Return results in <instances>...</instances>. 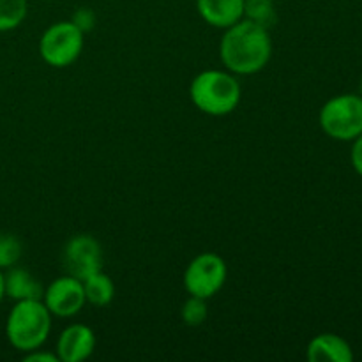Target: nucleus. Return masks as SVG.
Masks as SVG:
<instances>
[{
	"mask_svg": "<svg viewBox=\"0 0 362 362\" xmlns=\"http://www.w3.org/2000/svg\"><path fill=\"white\" fill-rule=\"evenodd\" d=\"M272 57V39L264 25L243 18L226 28L219 42V59L225 69L237 76H251L267 67Z\"/></svg>",
	"mask_w": 362,
	"mask_h": 362,
	"instance_id": "obj_1",
	"label": "nucleus"
},
{
	"mask_svg": "<svg viewBox=\"0 0 362 362\" xmlns=\"http://www.w3.org/2000/svg\"><path fill=\"white\" fill-rule=\"evenodd\" d=\"M191 103L202 113L225 117L235 112L243 98V87L237 74L228 69H207L198 73L189 85Z\"/></svg>",
	"mask_w": 362,
	"mask_h": 362,
	"instance_id": "obj_2",
	"label": "nucleus"
},
{
	"mask_svg": "<svg viewBox=\"0 0 362 362\" xmlns=\"http://www.w3.org/2000/svg\"><path fill=\"white\" fill-rule=\"evenodd\" d=\"M52 313L39 300H18L6 320V338L18 352L41 349L52 332Z\"/></svg>",
	"mask_w": 362,
	"mask_h": 362,
	"instance_id": "obj_3",
	"label": "nucleus"
},
{
	"mask_svg": "<svg viewBox=\"0 0 362 362\" xmlns=\"http://www.w3.org/2000/svg\"><path fill=\"white\" fill-rule=\"evenodd\" d=\"M322 131L336 141H354L362 134V98L339 94L329 99L318 113Z\"/></svg>",
	"mask_w": 362,
	"mask_h": 362,
	"instance_id": "obj_4",
	"label": "nucleus"
},
{
	"mask_svg": "<svg viewBox=\"0 0 362 362\" xmlns=\"http://www.w3.org/2000/svg\"><path fill=\"white\" fill-rule=\"evenodd\" d=\"M85 34L71 20L49 25L39 37V55L48 66L62 69L80 59Z\"/></svg>",
	"mask_w": 362,
	"mask_h": 362,
	"instance_id": "obj_5",
	"label": "nucleus"
},
{
	"mask_svg": "<svg viewBox=\"0 0 362 362\" xmlns=\"http://www.w3.org/2000/svg\"><path fill=\"white\" fill-rule=\"evenodd\" d=\"M228 278V267L218 253H200L184 271V288L189 296L211 299L221 292Z\"/></svg>",
	"mask_w": 362,
	"mask_h": 362,
	"instance_id": "obj_6",
	"label": "nucleus"
},
{
	"mask_svg": "<svg viewBox=\"0 0 362 362\" xmlns=\"http://www.w3.org/2000/svg\"><path fill=\"white\" fill-rule=\"evenodd\" d=\"M62 265L67 274L78 279L103 271V247L99 240L88 233L71 237L62 250Z\"/></svg>",
	"mask_w": 362,
	"mask_h": 362,
	"instance_id": "obj_7",
	"label": "nucleus"
},
{
	"mask_svg": "<svg viewBox=\"0 0 362 362\" xmlns=\"http://www.w3.org/2000/svg\"><path fill=\"white\" fill-rule=\"evenodd\" d=\"M42 303L48 308L52 317L73 318L87 304L81 279L66 274L49 283L42 293Z\"/></svg>",
	"mask_w": 362,
	"mask_h": 362,
	"instance_id": "obj_8",
	"label": "nucleus"
},
{
	"mask_svg": "<svg viewBox=\"0 0 362 362\" xmlns=\"http://www.w3.org/2000/svg\"><path fill=\"white\" fill-rule=\"evenodd\" d=\"M94 331L85 324H71L64 329L57 339L55 354L60 362H83L95 350Z\"/></svg>",
	"mask_w": 362,
	"mask_h": 362,
	"instance_id": "obj_9",
	"label": "nucleus"
},
{
	"mask_svg": "<svg viewBox=\"0 0 362 362\" xmlns=\"http://www.w3.org/2000/svg\"><path fill=\"white\" fill-rule=\"evenodd\" d=\"M306 357L310 362H352L354 350L341 336L322 332L308 343Z\"/></svg>",
	"mask_w": 362,
	"mask_h": 362,
	"instance_id": "obj_10",
	"label": "nucleus"
},
{
	"mask_svg": "<svg viewBox=\"0 0 362 362\" xmlns=\"http://www.w3.org/2000/svg\"><path fill=\"white\" fill-rule=\"evenodd\" d=\"M197 11L205 23L226 30L244 18V0H197Z\"/></svg>",
	"mask_w": 362,
	"mask_h": 362,
	"instance_id": "obj_11",
	"label": "nucleus"
},
{
	"mask_svg": "<svg viewBox=\"0 0 362 362\" xmlns=\"http://www.w3.org/2000/svg\"><path fill=\"white\" fill-rule=\"evenodd\" d=\"M4 286H6V297L18 300H39L42 299L45 286L32 276L30 271L23 267H11L4 274Z\"/></svg>",
	"mask_w": 362,
	"mask_h": 362,
	"instance_id": "obj_12",
	"label": "nucleus"
},
{
	"mask_svg": "<svg viewBox=\"0 0 362 362\" xmlns=\"http://www.w3.org/2000/svg\"><path fill=\"white\" fill-rule=\"evenodd\" d=\"M81 283H83L87 304H92L95 308H106L112 304L113 297H115V285L108 274L98 271L81 279Z\"/></svg>",
	"mask_w": 362,
	"mask_h": 362,
	"instance_id": "obj_13",
	"label": "nucleus"
},
{
	"mask_svg": "<svg viewBox=\"0 0 362 362\" xmlns=\"http://www.w3.org/2000/svg\"><path fill=\"white\" fill-rule=\"evenodd\" d=\"M28 14V0H0V32L20 27Z\"/></svg>",
	"mask_w": 362,
	"mask_h": 362,
	"instance_id": "obj_14",
	"label": "nucleus"
},
{
	"mask_svg": "<svg viewBox=\"0 0 362 362\" xmlns=\"http://www.w3.org/2000/svg\"><path fill=\"white\" fill-rule=\"evenodd\" d=\"M21 255H23L21 240L14 233L0 232V269L7 271V269L18 265Z\"/></svg>",
	"mask_w": 362,
	"mask_h": 362,
	"instance_id": "obj_15",
	"label": "nucleus"
},
{
	"mask_svg": "<svg viewBox=\"0 0 362 362\" xmlns=\"http://www.w3.org/2000/svg\"><path fill=\"white\" fill-rule=\"evenodd\" d=\"M244 18L269 28L276 20L274 0H244Z\"/></svg>",
	"mask_w": 362,
	"mask_h": 362,
	"instance_id": "obj_16",
	"label": "nucleus"
},
{
	"mask_svg": "<svg viewBox=\"0 0 362 362\" xmlns=\"http://www.w3.org/2000/svg\"><path fill=\"white\" fill-rule=\"evenodd\" d=\"M180 317H182L184 324L189 325V327H198V325H202L209 317L207 299L189 296V299L184 303L182 310H180Z\"/></svg>",
	"mask_w": 362,
	"mask_h": 362,
	"instance_id": "obj_17",
	"label": "nucleus"
},
{
	"mask_svg": "<svg viewBox=\"0 0 362 362\" xmlns=\"http://www.w3.org/2000/svg\"><path fill=\"white\" fill-rule=\"evenodd\" d=\"M71 21L80 28L83 34L87 32H92L95 27V13L90 9V7H78L76 11L71 16Z\"/></svg>",
	"mask_w": 362,
	"mask_h": 362,
	"instance_id": "obj_18",
	"label": "nucleus"
},
{
	"mask_svg": "<svg viewBox=\"0 0 362 362\" xmlns=\"http://www.w3.org/2000/svg\"><path fill=\"white\" fill-rule=\"evenodd\" d=\"M23 361L25 362H60L57 354L49 352V350H42L41 349H35L30 350V352L23 354Z\"/></svg>",
	"mask_w": 362,
	"mask_h": 362,
	"instance_id": "obj_19",
	"label": "nucleus"
},
{
	"mask_svg": "<svg viewBox=\"0 0 362 362\" xmlns=\"http://www.w3.org/2000/svg\"><path fill=\"white\" fill-rule=\"evenodd\" d=\"M350 163L352 168L356 170L357 175L362 177V134L352 141V148H350Z\"/></svg>",
	"mask_w": 362,
	"mask_h": 362,
	"instance_id": "obj_20",
	"label": "nucleus"
},
{
	"mask_svg": "<svg viewBox=\"0 0 362 362\" xmlns=\"http://www.w3.org/2000/svg\"><path fill=\"white\" fill-rule=\"evenodd\" d=\"M6 299V286H4V271L0 269V304Z\"/></svg>",
	"mask_w": 362,
	"mask_h": 362,
	"instance_id": "obj_21",
	"label": "nucleus"
},
{
	"mask_svg": "<svg viewBox=\"0 0 362 362\" xmlns=\"http://www.w3.org/2000/svg\"><path fill=\"white\" fill-rule=\"evenodd\" d=\"M359 95L362 98V80H361V88H359Z\"/></svg>",
	"mask_w": 362,
	"mask_h": 362,
	"instance_id": "obj_22",
	"label": "nucleus"
}]
</instances>
